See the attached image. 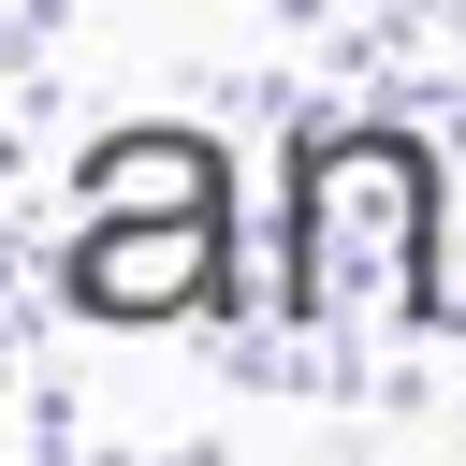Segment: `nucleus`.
Segmentation results:
<instances>
[{"mask_svg":"<svg viewBox=\"0 0 466 466\" xmlns=\"http://www.w3.org/2000/svg\"><path fill=\"white\" fill-rule=\"evenodd\" d=\"M277 320L291 335H466L451 160L408 116H320L277 160Z\"/></svg>","mask_w":466,"mask_h":466,"instance_id":"obj_1","label":"nucleus"},{"mask_svg":"<svg viewBox=\"0 0 466 466\" xmlns=\"http://www.w3.org/2000/svg\"><path fill=\"white\" fill-rule=\"evenodd\" d=\"M73 320L102 335H175L218 320L248 291V204H233V146L218 131H102L73 160V248H58Z\"/></svg>","mask_w":466,"mask_h":466,"instance_id":"obj_2","label":"nucleus"}]
</instances>
